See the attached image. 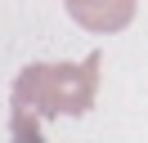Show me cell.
Wrapping results in <instances>:
<instances>
[{
  "mask_svg": "<svg viewBox=\"0 0 148 143\" xmlns=\"http://www.w3.org/2000/svg\"><path fill=\"white\" fill-rule=\"evenodd\" d=\"M103 54L90 49L81 63H27L9 89L14 116L49 121V116H85L99 94Z\"/></svg>",
  "mask_w": 148,
  "mask_h": 143,
  "instance_id": "obj_1",
  "label": "cell"
},
{
  "mask_svg": "<svg viewBox=\"0 0 148 143\" xmlns=\"http://www.w3.org/2000/svg\"><path fill=\"white\" fill-rule=\"evenodd\" d=\"M63 9L76 27H85L94 36H112L121 27H130V18H135V0H63Z\"/></svg>",
  "mask_w": 148,
  "mask_h": 143,
  "instance_id": "obj_2",
  "label": "cell"
}]
</instances>
